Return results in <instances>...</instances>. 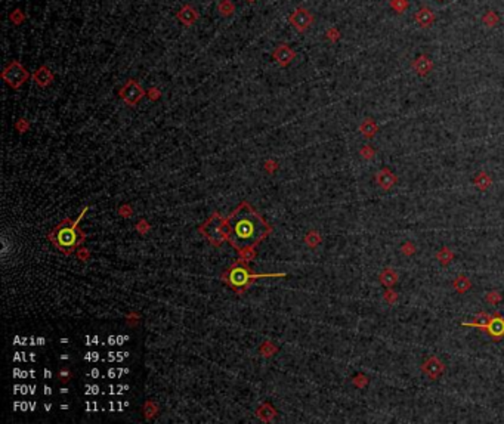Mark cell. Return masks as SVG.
I'll return each instance as SVG.
<instances>
[{
	"label": "cell",
	"instance_id": "cell-1",
	"mask_svg": "<svg viewBox=\"0 0 504 424\" xmlns=\"http://www.w3.org/2000/svg\"><path fill=\"white\" fill-rule=\"evenodd\" d=\"M269 232L266 222L247 203H243L225 222V238L240 251L252 249Z\"/></svg>",
	"mask_w": 504,
	"mask_h": 424
},
{
	"label": "cell",
	"instance_id": "cell-2",
	"mask_svg": "<svg viewBox=\"0 0 504 424\" xmlns=\"http://www.w3.org/2000/svg\"><path fill=\"white\" fill-rule=\"evenodd\" d=\"M86 213V209L81 212V214L78 216V219H76L74 222L71 220H65L62 222L61 225H58L55 228V231L51 233V241L58 247L59 250L70 254L73 251L77 249L78 246L83 243L84 240V233L80 232L78 229V223H80V219L84 216Z\"/></svg>",
	"mask_w": 504,
	"mask_h": 424
},
{
	"label": "cell",
	"instance_id": "cell-3",
	"mask_svg": "<svg viewBox=\"0 0 504 424\" xmlns=\"http://www.w3.org/2000/svg\"><path fill=\"white\" fill-rule=\"evenodd\" d=\"M259 276H284V273H250V270H247L240 265H235L230 270H226L223 278L230 287L240 290L241 287H246L247 284H250L253 278H259Z\"/></svg>",
	"mask_w": 504,
	"mask_h": 424
},
{
	"label": "cell",
	"instance_id": "cell-4",
	"mask_svg": "<svg viewBox=\"0 0 504 424\" xmlns=\"http://www.w3.org/2000/svg\"><path fill=\"white\" fill-rule=\"evenodd\" d=\"M2 77L12 89H20L21 86L30 78V73L20 61L14 59L5 67V70L2 73Z\"/></svg>",
	"mask_w": 504,
	"mask_h": 424
},
{
	"label": "cell",
	"instance_id": "cell-5",
	"mask_svg": "<svg viewBox=\"0 0 504 424\" xmlns=\"http://www.w3.org/2000/svg\"><path fill=\"white\" fill-rule=\"evenodd\" d=\"M313 20L315 18H313L312 12H310L309 9L303 8V6L296 8L290 14V17H289L290 25L296 31H299V33L308 31L310 27H312V24H313Z\"/></svg>",
	"mask_w": 504,
	"mask_h": 424
},
{
	"label": "cell",
	"instance_id": "cell-6",
	"mask_svg": "<svg viewBox=\"0 0 504 424\" xmlns=\"http://www.w3.org/2000/svg\"><path fill=\"white\" fill-rule=\"evenodd\" d=\"M118 95L127 105H136L145 95V92L136 80H127L126 84L120 89Z\"/></svg>",
	"mask_w": 504,
	"mask_h": 424
},
{
	"label": "cell",
	"instance_id": "cell-7",
	"mask_svg": "<svg viewBox=\"0 0 504 424\" xmlns=\"http://www.w3.org/2000/svg\"><path fill=\"white\" fill-rule=\"evenodd\" d=\"M272 58L277 61V64L280 67L284 68V67H289L291 62H293V59L296 58V52L291 49L289 44H286V43L284 44H278L275 48V51L272 52Z\"/></svg>",
	"mask_w": 504,
	"mask_h": 424
},
{
	"label": "cell",
	"instance_id": "cell-8",
	"mask_svg": "<svg viewBox=\"0 0 504 424\" xmlns=\"http://www.w3.org/2000/svg\"><path fill=\"white\" fill-rule=\"evenodd\" d=\"M482 329H485L494 339H501L504 337V318H501L500 315L491 316Z\"/></svg>",
	"mask_w": 504,
	"mask_h": 424
},
{
	"label": "cell",
	"instance_id": "cell-9",
	"mask_svg": "<svg viewBox=\"0 0 504 424\" xmlns=\"http://www.w3.org/2000/svg\"><path fill=\"white\" fill-rule=\"evenodd\" d=\"M411 68H413L419 76L425 77V76H427V74L432 71V68H433V61L429 58V55L423 54V55L417 57V58L411 62Z\"/></svg>",
	"mask_w": 504,
	"mask_h": 424
},
{
	"label": "cell",
	"instance_id": "cell-10",
	"mask_svg": "<svg viewBox=\"0 0 504 424\" xmlns=\"http://www.w3.org/2000/svg\"><path fill=\"white\" fill-rule=\"evenodd\" d=\"M176 18L180 21L185 27H191L195 21L198 20V12H197V9H195L194 6H191V5H184V6L177 11Z\"/></svg>",
	"mask_w": 504,
	"mask_h": 424
},
{
	"label": "cell",
	"instance_id": "cell-11",
	"mask_svg": "<svg viewBox=\"0 0 504 424\" xmlns=\"http://www.w3.org/2000/svg\"><path fill=\"white\" fill-rule=\"evenodd\" d=\"M435 20H436L435 12H433L430 8H427V6H422V8L416 12V15H414L416 24H417L419 27H422V28L430 27V25L435 22Z\"/></svg>",
	"mask_w": 504,
	"mask_h": 424
},
{
	"label": "cell",
	"instance_id": "cell-12",
	"mask_svg": "<svg viewBox=\"0 0 504 424\" xmlns=\"http://www.w3.org/2000/svg\"><path fill=\"white\" fill-rule=\"evenodd\" d=\"M422 369L426 372L430 379L436 380V379H438V377H439V375H441V374L445 371V366H444V364H442V362H439V359H438V358H429L426 362L423 364Z\"/></svg>",
	"mask_w": 504,
	"mask_h": 424
},
{
	"label": "cell",
	"instance_id": "cell-13",
	"mask_svg": "<svg viewBox=\"0 0 504 424\" xmlns=\"http://www.w3.org/2000/svg\"><path fill=\"white\" fill-rule=\"evenodd\" d=\"M33 80L39 84L40 87H46V86L52 84V81H54V73L51 71L49 67L41 65V67L37 68V71L33 74Z\"/></svg>",
	"mask_w": 504,
	"mask_h": 424
},
{
	"label": "cell",
	"instance_id": "cell-14",
	"mask_svg": "<svg viewBox=\"0 0 504 424\" xmlns=\"http://www.w3.org/2000/svg\"><path fill=\"white\" fill-rule=\"evenodd\" d=\"M376 180H377V183L382 188L388 190L390 186H393V183L396 182V176L392 173L389 169H383V170H380L379 173L376 174Z\"/></svg>",
	"mask_w": 504,
	"mask_h": 424
},
{
	"label": "cell",
	"instance_id": "cell-15",
	"mask_svg": "<svg viewBox=\"0 0 504 424\" xmlns=\"http://www.w3.org/2000/svg\"><path fill=\"white\" fill-rule=\"evenodd\" d=\"M217 12H219L220 17L228 18V17L234 15V12H235V5H234L231 0H220L219 5H217Z\"/></svg>",
	"mask_w": 504,
	"mask_h": 424
},
{
	"label": "cell",
	"instance_id": "cell-16",
	"mask_svg": "<svg viewBox=\"0 0 504 424\" xmlns=\"http://www.w3.org/2000/svg\"><path fill=\"white\" fill-rule=\"evenodd\" d=\"M396 281H398V275L395 270L385 269L380 275V282L386 287H392L393 284H396Z\"/></svg>",
	"mask_w": 504,
	"mask_h": 424
},
{
	"label": "cell",
	"instance_id": "cell-17",
	"mask_svg": "<svg viewBox=\"0 0 504 424\" xmlns=\"http://www.w3.org/2000/svg\"><path fill=\"white\" fill-rule=\"evenodd\" d=\"M359 130L362 135H365L367 137H373V136L377 133V124L371 120V118H367L364 120V123L359 126Z\"/></svg>",
	"mask_w": 504,
	"mask_h": 424
},
{
	"label": "cell",
	"instance_id": "cell-18",
	"mask_svg": "<svg viewBox=\"0 0 504 424\" xmlns=\"http://www.w3.org/2000/svg\"><path fill=\"white\" fill-rule=\"evenodd\" d=\"M482 22H484L486 27H495L500 22V17L494 11H486L485 15L482 17Z\"/></svg>",
	"mask_w": 504,
	"mask_h": 424
},
{
	"label": "cell",
	"instance_id": "cell-19",
	"mask_svg": "<svg viewBox=\"0 0 504 424\" xmlns=\"http://www.w3.org/2000/svg\"><path fill=\"white\" fill-rule=\"evenodd\" d=\"M389 5H390L392 11H395L396 14H404L408 8H409L408 0H390Z\"/></svg>",
	"mask_w": 504,
	"mask_h": 424
},
{
	"label": "cell",
	"instance_id": "cell-20",
	"mask_svg": "<svg viewBox=\"0 0 504 424\" xmlns=\"http://www.w3.org/2000/svg\"><path fill=\"white\" fill-rule=\"evenodd\" d=\"M475 185L476 186H479V190H482V191H485L489 185H491V177L488 176L486 173H479L478 176H476V179H475Z\"/></svg>",
	"mask_w": 504,
	"mask_h": 424
},
{
	"label": "cell",
	"instance_id": "cell-21",
	"mask_svg": "<svg viewBox=\"0 0 504 424\" xmlns=\"http://www.w3.org/2000/svg\"><path fill=\"white\" fill-rule=\"evenodd\" d=\"M25 18H27V17H25V14L21 11L20 8H17V9H15V11H14V12L9 15V20H11V22H12L14 25H21V24L25 21Z\"/></svg>",
	"mask_w": 504,
	"mask_h": 424
},
{
	"label": "cell",
	"instance_id": "cell-22",
	"mask_svg": "<svg viewBox=\"0 0 504 424\" xmlns=\"http://www.w3.org/2000/svg\"><path fill=\"white\" fill-rule=\"evenodd\" d=\"M454 289L463 293L466 290L470 289V281H469L467 278H465V276H460V278H457V279L454 281Z\"/></svg>",
	"mask_w": 504,
	"mask_h": 424
},
{
	"label": "cell",
	"instance_id": "cell-23",
	"mask_svg": "<svg viewBox=\"0 0 504 424\" xmlns=\"http://www.w3.org/2000/svg\"><path fill=\"white\" fill-rule=\"evenodd\" d=\"M326 37L331 41V43H336L337 40L340 39V31L336 28V27H331L326 31Z\"/></svg>",
	"mask_w": 504,
	"mask_h": 424
},
{
	"label": "cell",
	"instance_id": "cell-24",
	"mask_svg": "<svg viewBox=\"0 0 504 424\" xmlns=\"http://www.w3.org/2000/svg\"><path fill=\"white\" fill-rule=\"evenodd\" d=\"M438 259L442 262V263H449V260L452 259V254H451V251L448 250V249H442L441 250V253L438 254Z\"/></svg>",
	"mask_w": 504,
	"mask_h": 424
},
{
	"label": "cell",
	"instance_id": "cell-25",
	"mask_svg": "<svg viewBox=\"0 0 504 424\" xmlns=\"http://www.w3.org/2000/svg\"><path fill=\"white\" fill-rule=\"evenodd\" d=\"M486 300H488L489 303H497V302L501 300V296H500L497 291H492V293H489V294L486 296Z\"/></svg>",
	"mask_w": 504,
	"mask_h": 424
},
{
	"label": "cell",
	"instance_id": "cell-26",
	"mask_svg": "<svg viewBox=\"0 0 504 424\" xmlns=\"http://www.w3.org/2000/svg\"><path fill=\"white\" fill-rule=\"evenodd\" d=\"M361 154L364 155L365 158H371V157L374 155V150H373L371 147H364V148L361 150Z\"/></svg>",
	"mask_w": 504,
	"mask_h": 424
},
{
	"label": "cell",
	"instance_id": "cell-27",
	"mask_svg": "<svg viewBox=\"0 0 504 424\" xmlns=\"http://www.w3.org/2000/svg\"><path fill=\"white\" fill-rule=\"evenodd\" d=\"M246 2H247V3H254L256 0H246Z\"/></svg>",
	"mask_w": 504,
	"mask_h": 424
},
{
	"label": "cell",
	"instance_id": "cell-28",
	"mask_svg": "<svg viewBox=\"0 0 504 424\" xmlns=\"http://www.w3.org/2000/svg\"><path fill=\"white\" fill-rule=\"evenodd\" d=\"M438 2H442V0H438Z\"/></svg>",
	"mask_w": 504,
	"mask_h": 424
}]
</instances>
